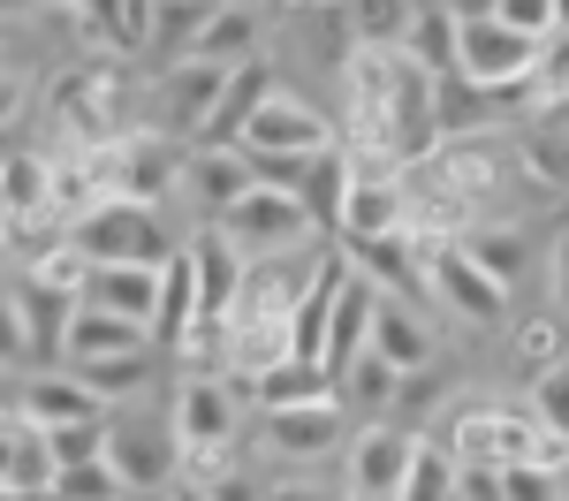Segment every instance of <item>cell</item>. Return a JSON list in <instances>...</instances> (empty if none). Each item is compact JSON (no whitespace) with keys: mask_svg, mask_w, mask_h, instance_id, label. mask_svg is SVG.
Returning <instances> with one entry per match:
<instances>
[{"mask_svg":"<svg viewBox=\"0 0 569 501\" xmlns=\"http://www.w3.org/2000/svg\"><path fill=\"white\" fill-rule=\"evenodd\" d=\"M402 213H410V182H402V168H365V160H357L350 206H342V243L402 236Z\"/></svg>","mask_w":569,"mask_h":501,"instance_id":"obj_14","label":"cell"},{"mask_svg":"<svg viewBox=\"0 0 569 501\" xmlns=\"http://www.w3.org/2000/svg\"><path fill=\"white\" fill-rule=\"evenodd\" d=\"M53 494H69V501H107V494H130V487H122V471H114V455L99 449V455H84V463H61V471H53Z\"/></svg>","mask_w":569,"mask_h":501,"instance_id":"obj_34","label":"cell"},{"mask_svg":"<svg viewBox=\"0 0 569 501\" xmlns=\"http://www.w3.org/2000/svg\"><path fill=\"white\" fill-rule=\"evenodd\" d=\"M547 289H555V304L569 312V236L555 243V259H547Z\"/></svg>","mask_w":569,"mask_h":501,"instance_id":"obj_38","label":"cell"},{"mask_svg":"<svg viewBox=\"0 0 569 501\" xmlns=\"http://www.w3.org/2000/svg\"><path fill=\"white\" fill-rule=\"evenodd\" d=\"M350 182H357V152L335 137V144H319L305 160V182H297V198H305V213L327 236H342V206H350Z\"/></svg>","mask_w":569,"mask_h":501,"instance_id":"obj_18","label":"cell"},{"mask_svg":"<svg viewBox=\"0 0 569 501\" xmlns=\"http://www.w3.org/2000/svg\"><path fill=\"white\" fill-rule=\"evenodd\" d=\"M380 297H388V289H380V281H372L365 267L342 281V297H335V319H327V350H319V364L335 372V388H342V380H350V364L372 350V312H380Z\"/></svg>","mask_w":569,"mask_h":501,"instance_id":"obj_13","label":"cell"},{"mask_svg":"<svg viewBox=\"0 0 569 501\" xmlns=\"http://www.w3.org/2000/svg\"><path fill=\"white\" fill-rule=\"evenodd\" d=\"M46 114H53V137L61 144H99V137L122 130V69L114 61H77L61 69L53 91H46Z\"/></svg>","mask_w":569,"mask_h":501,"instance_id":"obj_4","label":"cell"},{"mask_svg":"<svg viewBox=\"0 0 569 501\" xmlns=\"http://www.w3.org/2000/svg\"><path fill=\"white\" fill-rule=\"evenodd\" d=\"M266 91H273V69H266L259 53H251V61H236V69H228V91H220V107H213V122L198 130V144H236L243 122L259 114Z\"/></svg>","mask_w":569,"mask_h":501,"instance_id":"obj_23","label":"cell"},{"mask_svg":"<svg viewBox=\"0 0 569 501\" xmlns=\"http://www.w3.org/2000/svg\"><path fill=\"white\" fill-rule=\"evenodd\" d=\"M16 114H23V84H16V77H8V69H0V130H8V122H16Z\"/></svg>","mask_w":569,"mask_h":501,"instance_id":"obj_39","label":"cell"},{"mask_svg":"<svg viewBox=\"0 0 569 501\" xmlns=\"http://www.w3.org/2000/svg\"><path fill=\"white\" fill-rule=\"evenodd\" d=\"M327 8H335V0H327Z\"/></svg>","mask_w":569,"mask_h":501,"instance_id":"obj_44","label":"cell"},{"mask_svg":"<svg viewBox=\"0 0 569 501\" xmlns=\"http://www.w3.org/2000/svg\"><path fill=\"white\" fill-rule=\"evenodd\" d=\"M281 8H327V0H281Z\"/></svg>","mask_w":569,"mask_h":501,"instance_id":"obj_43","label":"cell"},{"mask_svg":"<svg viewBox=\"0 0 569 501\" xmlns=\"http://www.w3.org/2000/svg\"><path fill=\"white\" fill-rule=\"evenodd\" d=\"M243 380H228V372H190L176 388V441L182 455H236V433H243Z\"/></svg>","mask_w":569,"mask_h":501,"instance_id":"obj_5","label":"cell"},{"mask_svg":"<svg viewBox=\"0 0 569 501\" xmlns=\"http://www.w3.org/2000/svg\"><path fill=\"white\" fill-rule=\"evenodd\" d=\"M509 289H517V281H501L463 236L440 243L433 259H426V297H440L448 312L471 319V327H501V319H509Z\"/></svg>","mask_w":569,"mask_h":501,"instance_id":"obj_6","label":"cell"},{"mask_svg":"<svg viewBox=\"0 0 569 501\" xmlns=\"http://www.w3.org/2000/svg\"><path fill=\"white\" fill-rule=\"evenodd\" d=\"M84 304H107V312L152 319V312H160V267H144V259H91Z\"/></svg>","mask_w":569,"mask_h":501,"instance_id":"obj_20","label":"cell"},{"mask_svg":"<svg viewBox=\"0 0 569 501\" xmlns=\"http://www.w3.org/2000/svg\"><path fill=\"white\" fill-rule=\"evenodd\" d=\"M456 479H463V455L448 449V433H418V449H410V479H402V501H448L456 494Z\"/></svg>","mask_w":569,"mask_h":501,"instance_id":"obj_26","label":"cell"},{"mask_svg":"<svg viewBox=\"0 0 569 501\" xmlns=\"http://www.w3.org/2000/svg\"><path fill=\"white\" fill-rule=\"evenodd\" d=\"M77 243H84L91 259H144V267H160L176 251L152 198H99L84 221H77Z\"/></svg>","mask_w":569,"mask_h":501,"instance_id":"obj_7","label":"cell"},{"mask_svg":"<svg viewBox=\"0 0 569 501\" xmlns=\"http://www.w3.org/2000/svg\"><path fill=\"white\" fill-rule=\"evenodd\" d=\"M53 471H61V455L46 441V425L23 403H0V479H8V494H53Z\"/></svg>","mask_w":569,"mask_h":501,"instance_id":"obj_12","label":"cell"},{"mask_svg":"<svg viewBox=\"0 0 569 501\" xmlns=\"http://www.w3.org/2000/svg\"><path fill=\"white\" fill-rule=\"evenodd\" d=\"M448 8H456V16H463V23H471V16H493V8H501V0H448Z\"/></svg>","mask_w":569,"mask_h":501,"instance_id":"obj_41","label":"cell"},{"mask_svg":"<svg viewBox=\"0 0 569 501\" xmlns=\"http://www.w3.org/2000/svg\"><path fill=\"white\" fill-rule=\"evenodd\" d=\"M562 304L555 312H531V319H517V364L525 372H547V364H562L569 358V327H562Z\"/></svg>","mask_w":569,"mask_h":501,"instance_id":"obj_30","label":"cell"},{"mask_svg":"<svg viewBox=\"0 0 569 501\" xmlns=\"http://www.w3.org/2000/svg\"><path fill=\"white\" fill-rule=\"evenodd\" d=\"M16 228H23V213H16V198H8V190H0V251H8V243H16Z\"/></svg>","mask_w":569,"mask_h":501,"instance_id":"obj_40","label":"cell"},{"mask_svg":"<svg viewBox=\"0 0 569 501\" xmlns=\"http://www.w3.org/2000/svg\"><path fill=\"white\" fill-rule=\"evenodd\" d=\"M23 281H31V289H61V297H84L91 251L77 236H61V243H46V251H23Z\"/></svg>","mask_w":569,"mask_h":501,"instance_id":"obj_27","label":"cell"},{"mask_svg":"<svg viewBox=\"0 0 569 501\" xmlns=\"http://www.w3.org/2000/svg\"><path fill=\"white\" fill-rule=\"evenodd\" d=\"M259 182V168H251V152L243 144H190V168H182V198L206 213V221H220L243 190Z\"/></svg>","mask_w":569,"mask_h":501,"instance_id":"obj_15","label":"cell"},{"mask_svg":"<svg viewBox=\"0 0 569 501\" xmlns=\"http://www.w3.org/2000/svg\"><path fill=\"white\" fill-rule=\"evenodd\" d=\"M206 319V297H198V259H190V243L160 259V312H152V334H160V350H176L182 334Z\"/></svg>","mask_w":569,"mask_h":501,"instance_id":"obj_21","label":"cell"},{"mask_svg":"<svg viewBox=\"0 0 569 501\" xmlns=\"http://www.w3.org/2000/svg\"><path fill=\"white\" fill-rule=\"evenodd\" d=\"M91 160H99V182H107V198H176L182 190V168H190V137L176 130H114L91 144Z\"/></svg>","mask_w":569,"mask_h":501,"instance_id":"obj_1","label":"cell"},{"mask_svg":"<svg viewBox=\"0 0 569 501\" xmlns=\"http://www.w3.org/2000/svg\"><path fill=\"white\" fill-rule=\"evenodd\" d=\"M456 39H463V16L448 0H418L410 8V31H402V53L426 61V69H456Z\"/></svg>","mask_w":569,"mask_h":501,"instance_id":"obj_25","label":"cell"},{"mask_svg":"<svg viewBox=\"0 0 569 501\" xmlns=\"http://www.w3.org/2000/svg\"><path fill=\"white\" fill-rule=\"evenodd\" d=\"M335 8H342V23H350L365 46H402L418 0H335Z\"/></svg>","mask_w":569,"mask_h":501,"instance_id":"obj_29","label":"cell"},{"mask_svg":"<svg viewBox=\"0 0 569 501\" xmlns=\"http://www.w3.org/2000/svg\"><path fill=\"white\" fill-rule=\"evenodd\" d=\"M266 449H273V455H297V463L342 449V395H311V403L266 410Z\"/></svg>","mask_w":569,"mask_h":501,"instance_id":"obj_16","label":"cell"},{"mask_svg":"<svg viewBox=\"0 0 569 501\" xmlns=\"http://www.w3.org/2000/svg\"><path fill=\"white\" fill-rule=\"evenodd\" d=\"M220 91H228V61H206V53H176V69L160 77V130H176L198 144V130L213 122Z\"/></svg>","mask_w":569,"mask_h":501,"instance_id":"obj_11","label":"cell"},{"mask_svg":"<svg viewBox=\"0 0 569 501\" xmlns=\"http://www.w3.org/2000/svg\"><path fill=\"white\" fill-rule=\"evenodd\" d=\"M410 449H418V433L410 425H365L350 433V455H342V479H350L357 501H402V479H410Z\"/></svg>","mask_w":569,"mask_h":501,"instance_id":"obj_8","label":"cell"},{"mask_svg":"<svg viewBox=\"0 0 569 501\" xmlns=\"http://www.w3.org/2000/svg\"><path fill=\"white\" fill-rule=\"evenodd\" d=\"M342 137V122H327L311 99H297V91H266L259 114L243 122V137L236 144H251V152H319V144H335Z\"/></svg>","mask_w":569,"mask_h":501,"instance_id":"obj_10","label":"cell"},{"mask_svg":"<svg viewBox=\"0 0 569 501\" xmlns=\"http://www.w3.org/2000/svg\"><path fill=\"white\" fill-rule=\"evenodd\" d=\"M182 53H206V61H228V69H236V61H251V53H259V16H251L243 0H213V8H206V23L190 31Z\"/></svg>","mask_w":569,"mask_h":501,"instance_id":"obj_24","label":"cell"},{"mask_svg":"<svg viewBox=\"0 0 569 501\" xmlns=\"http://www.w3.org/2000/svg\"><path fill=\"white\" fill-rule=\"evenodd\" d=\"M91 388L107 395V403H122V395H137L144 380H152V350H114V358H84L77 364Z\"/></svg>","mask_w":569,"mask_h":501,"instance_id":"obj_31","label":"cell"},{"mask_svg":"<svg viewBox=\"0 0 569 501\" xmlns=\"http://www.w3.org/2000/svg\"><path fill=\"white\" fill-rule=\"evenodd\" d=\"M107 455H114V471H122L130 494H160V487H176V479H182L176 425L160 433V425H144V418H107Z\"/></svg>","mask_w":569,"mask_h":501,"instance_id":"obj_9","label":"cell"},{"mask_svg":"<svg viewBox=\"0 0 569 501\" xmlns=\"http://www.w3.org/2000/svg\"><path fill=\"white\" fill-rule=\"evenodd\" d=\"M0 364L8 372H31L39 358V334H31V304H23V281H0Z\"/></svg>","mask_w":569,"mask_h":501,"instance_id":"obj_28","label":"cell"},{"mask_svg":"<svg viewBox=\"0 0 569 501\" xmlns=\"http://www.w3.org/2000/svg\"><path fill=\"white\" fill-rule=\"evenodd\" d=\"M190 259H198V297H206V312H228L236 297H243V281H251V259L220 236V221L206 228V236H190Z\"/></svg>","mask_w":569,"mask_h":501,"instance_id":"obj_22","label":"cell"},{"mask_svg":"<svg viewBox=\"0 0 569 501\" xmlns=\"http://www.w3.org/2000/svg\"><path fill=\"white\" fill-rule=\"evenodd\" d=\"M372 358H388L402 380H418L433 364V327H426V312H410L402 297H380V312H372Z\"/></svg>","mask_w":569,"mask_h":501,"instance_id":"obj_19","label":"cell"},{"mask_svg":"<svg viewBox=\"0 0 569 501\" xmlns=\"http://www.w3.org/2000/svg\"><path fill=\"white\" fill-rule=\"evenodd\" d=\"M539 46H547V39H539V31H517L509 16H471V23H463V39H456V69H463L471 84H486L501 107H517V99L531 107L525 84H531Z\"/></svg>","mask_w":569,"mask_h":501,"instance_id":"obj_3","label":"cell"},{"mask_svg":"<svg viewBox=\"0 0 569 501\" xmlns=\"http://www.w3.org/2000/svg\"><path fill=\"white\" fill-rule=\"evenodd\" d=\"M395 388H402V372H395L388 358H372V350H365V358L350 364V380H342V403H388Z\"/></svg>","mask_w":569,"mask_h":501,"instance_id":"obj_37","label":"cell"},{"mask_svg":"<svg viewBox=\"0 0 569 501\" xmlns=\"http://www.w3.org/2000/svg\"><path fill=\"white\" fill-rule=\"evenodd\" d=\"M0 190L16 198V213H46V190H53V168H46V152H0Z\"/></svg>","mask_w":569,"mask_h":501,"instance_id":"obj_33","label":"cell"},{"mask_svg":"<svg viewBox=\"0 0 569 501\" xmlns=\"http://www.w3.org/2000/svg\"><path fill=\"white\" fill-rule=\"evenodd\" d=\"M152 319H130V312H107V304H77L69 334H61V358L84 364V358H114V350H152Z\"/></svg>","mask_w":569,"mask_h":501,"instance_id":"obj_17","label":"cell"},{"mask_svg":"<svg viewBox=\"0 0 569 501\" xmlns=\"http://www.w3.org/2000/svg\"><path fill=\"white\" fill-rule=\"evenodd\" d=\"M539 122H555V130H569V99H555V107H547Z\"/></svg>","mask_w":569,"mask_h":501,"instance_id":"obj_42","label":"cell"},{"mask_svg":"<svg viewBox=\"0 0 569 501\" xmlns=\"http://www.w3.org/2000/svg\"><path fill=\"white\" fill-rule=\"evenodd\" d=\"M471 251H479L486 267L501 273V281H517V267H525V228H501V221H479L471 236H463Z\"/></svg>","mask_w":569,"mask_h":501,"instance_id":"obj_35","label":"cell"},{"mask_svg":"<svg viewBox=\"0 0 569 501\" xmlns=\"http://www.w3.org/2000/svg\"><path fill=\"white\" fill-rule=\"evenodd\" d=\"M220 236H228L243 259H289V251H311V243H335V236L305 213V198L281 190V182H251V190L220 213Z\"/></svg>","mask_w":569,"mask_h":501,"instance_id":"obj_2","label":"cell"},{"mask_svg":"<svg viewBox=\"0 0 569 501\" xmlns=\"http://www.w3.org/2000/svg\"><path fill=\"white\" fill-rule=\"evenodd\" d=\"M525 403L569 441V358H562V364H547V372H531V395H525Z\"/></svg>","mask_w":569,"mask_h":501,"instance_id":"obj_36","label":"cell"},{"mask_svg":"<svg viewBox=\"0 0 569 501\" xmlns=\"http://www.w3.org/2000/svg\"><path fill=\"white\" fill-rule=\"evenodd\" d=\"M531 114H547L555 99H569V23L562 31H547V46H539V61H531Z\"/></svg>","mask_w":569,"mask_h":501,"instance_id":"obj_32","label":"cell"}]
</instances>
